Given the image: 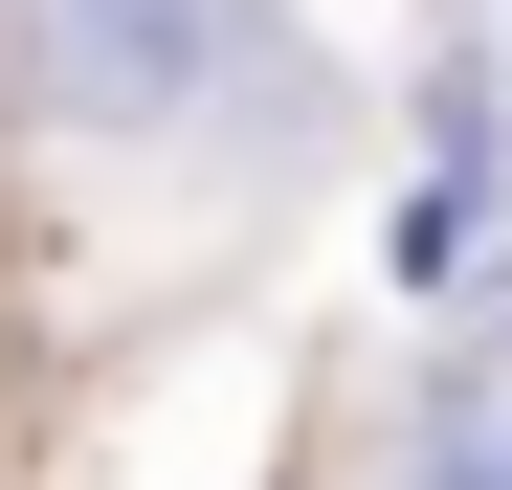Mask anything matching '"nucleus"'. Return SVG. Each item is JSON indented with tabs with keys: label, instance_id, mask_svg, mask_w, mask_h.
<instances>
[{
	"label": "nucleus",
	"instance_id": "2",
	"mask_svg": "<svg viewBox=\"0 0 512 490\" xmlns=\"http://www.w3.org/2000/svg\"><path fill=\"white\" fill-rule=\"evenodd\" d=\"M490 490H512V468H490Z\"/></svg>",
	"mask_w": 512,
	"mask_h": 490
},
{
	"label": "nucleus",
	"instance_id": "1",
	"mask_svg": "<svg viewBox=\"0 0 512 490\" xmlns=\"http://www.w3.org/2000/svg\"><path fill=\"white\" fill-rule=\"evenodd\" d=\"M23 67L67 134H179L245 67V0H23Z\"/></svg>",
	"mask_w": 512,
	"mask_h": 490
}]
</instances>
